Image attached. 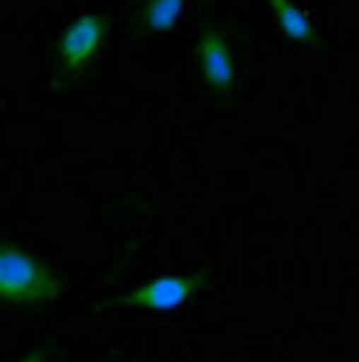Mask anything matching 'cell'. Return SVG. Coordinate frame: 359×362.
I'll return each instance as SVG.
<instances>
[{"label": "cell", "mask_w": 359, "mask_h": 362, "mask_svg": "<svg viewBox=\"0 0 359 362\" xmlns=\"http://www.w3.org/2000/svg\"><path fill=\"white\" fill-rule=\"evenodd\" d=\"M61 293L58 274L37 262L29 250L0 242V302L12 305H40L52 302Z\"/></svg>", "instance_id": "1"}, {"label": "cell", "mask_w": 359, "mask_h": 362, "mask_svg": "<svg viewBox=\"0 0 359 362\" xmlns=\"http://www.w3.org/2000/svg\"><path fill=\"white\" fill-rule=\"evenodd\" d=\"M110 32V21L101 12L78 15L58 40V66L64 75H78L93 64L104 47Z\"/></svg>", "instance_id": "2"}, {"label": "cell", "mask_w": 359, "mask_h": 362, "mask_svg": "<svg viewBox=\"0 0 359 362\" xmlns=\"http://www.w3.org/2000/svg\"><path fill=\"white\" fill-rule=\"evenodd\" d=\"M196 64H199L201 81L210 83L216 93H230L236 86L239 66H236L228 37H224V32L218 26L210 23L201 29L199 43H196Z\"/></svg>", "instance_id": "3"}, {"label": "cell", "mask_w": 359, "mask_h": 362, "mask_svg": "<svg viewBox=\"0 0 359 362\" xmlns=\"http://www.w3.org/2000/svg\"><path fill=\"white\" fill-rule=\"evenodd\" d=\"M199 285H201L199 274H170V276L150 279L147 285L129 291L126 296H121V302L141 308V310L170 313V310H178L182 305H187L190 296L199 291Z\"/></svg>", "instance_id": "4"}, {"label": "cell", "mask_w": 359, "mask_h": 362, "mask_svg": "<svg viewBox=\"0 0 359 362\" xmlns=\"http://www.w3.org/2000/svg\"><path fill=\"white\" fill-rule=\"evenodd\" d=\"M267 6H271L273 18L279 21L282 32L296 40V43H305V47H319V35L313 29L310 18L293 4V0H267Z\"/></svg>", "instance_id": "5"}, {"label": "cell", "mask_w": 359, "mask_h": 362, "mask_svg": "<svg viewBox=\"0 0 359 362\" xmlns=\"http://www.w3.org/2000/svg\"><path fill=\"white\" fill-rule=\"evenodd\" d=\"M184 9H187V0H147L144 23L153 32H167L178 23V18H182Z\"/></svg>", "instance_id": "6"}, {"label": "cell", "mask_w": 359, "mask_h": 362, "mask_svg": "<svg viewBox=\"0 0 359 362\" xmlns=\"http://www.w3.org/2000/svg\"><path fill=\"white\" fill-rule=\"evenodd\" d=\"M49 359V354L47 351H29L23 359H18V362H47Z\"/></svg>", "instance_id": "7"}]
</instances>
